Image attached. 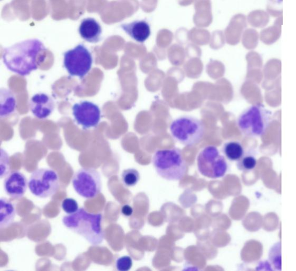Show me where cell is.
Masks as SVG:
<instances>
[{
  "label": "cell",
  "instance_id": "obj_1",
  "mask_svg": "<svg viewBox=\"0 0 296 271\" xmlns=\"http://www.w3.org/2000/svg\"><path fill=\"white\" fill-rule=\"evenodd\" d=\"M45 50V46L40 40H25L4 49L3 62L10 71L27 76L38 69L39 58Z\"/></svg>",
  "mask_w": 296,
  "mask_h": 271
},
{
  "label": "cell",
  "instance_id": "obj_2",
  "mask_svg": "<svg viewBox=\"0 0 296 271\" xmlns=\"http://www.w3.org/2000/svg\"><path fill=\"white\" fill-rule=\"evenodd\" d=\"M101 214L89 213L83 208L71 215L63 217L62 223L66 228L81 236L92 246L101 244L104 238Z\"/></svg>",
  "mask_w": 296,
  "mask_h": 271
},
{
  "label": "cell",
  "instance_id": "obj_3",
  "mask_svg": "<svg viewBox=\"0 0 296 271\" xmlns=\"http://www.w3.org/2000/svg\"><path fill=\"white\" fill-rule=\"evenodd\" d=\"M153 167L159 176L168 181L182 180L187 171V164L177 148L156 151L152 157Z\"/></svg>",
  "mask_w": 296,
  "mask_h": 271
},
{
  "label": "cell",
  "instance_id": "obj_4",
  "mask_svg": "<svg viewBox=\"0 0 296 271\" xmlns=\"http://www.w3.org/2000/svg\"><path fill=\"white\" fill-rule=\"evenodd\" d=\"M273 113L263 104L252 105L239 116L237 124L241 132L249 137L263 136L271 124Z\"/></svg>",
  "mask_w": 296,
  "mask_h": 271
},
{
  "label": "cell",
  "instance_id": "obj_5",
  "mask_svg": "<svg viewBox=\"0 0 296 271\" xmlns=\"http://www.w3.org/2000/svg\"><path fill=\"white\" fill-rule=\"evenodd\" d=\"M205 126L199 119L191 116H181L173 120L170 126L171 135L179 143L187 146L195 145L202 141Z\"/></svg>",
  "mask_w": 296,
  "mask_h": 271
},
{
  "label": "cell",
  "instance_id": "obj_6",
  "mask_svg": "<svg viewBox=\"0 0 296 271\" xmlns=\"http://www.w3.org/2000/svg\"><path fill=\"white\" fill-rule=\"evenodd\" d=\"M197 167L203 176L210 179L223 177L228 170V163L215 146H207L200 152Z\"/></svg>",
  "mask_w": 296,
  "mask_h": 271
},
{
  "label": "cell",
  "instance_id": "obj_7",
  "mask_svg": "<svg viewBox=\"0 0 296 271\" xmlns=\"http://www.w3.org/2000/svg\"><path fill=\"white\" fill-rule=\"evenodd\" d=\"M59 187V178L53 170L41 168L33 171L28 181L31 193L39 198L54 196Z\"/></svg>",
  "mask_w": 296,
  "mask_h": 271
},
{
  "label": "cell",
  "instance_id": "obj_8",
  "mask_svg": "<svg viewBox=\"0 0 296 271\" xmlns=\"http://www.w3.org/2000/svg\"><path fill=\"white\" fill-rule=\"evenodd\" d=\"M63 64L71 76L83 78L90 72L93 64L91 51L83 43L64 52Z\"/></svg>",
  "mask_w": 296,
  "mask_h": 271
},
{
  "label": "cell",
  "instance_id": "obj_9",
  "mask_svg": "<svg viewBox=\"0 0 296 271\" xmlns=\"http://www.w3.org/2000/svg\"><path fill=\"white\" fill-rule=\"evenodd\" d=\"M72 186L81 197L91 199L96 197L101 190L100 173L94 169H81L76 172L72 179Z\"/></svg>",
  "mask_w": 296,
  "mask_h": 271
},
{
  "label": "cell",
  "instance_id": "obj_10",
  "mask_svg": "<svg viewBox=\"0 0 296 271\" xmlns=\"http://www.w3.org/2000/svg\"><path fill=\"white\" fill-rule=\"evenodd\" d=\"M73 115L77 124L84 129L98 126L101 118V111L96 104L84 101L74 104Z\"/></svg>",
  "mask_w": 296,
  "mask_h": 271
},
{
  "label": "cell",
  "instance_id": "obj_11",
  "mask_svg": "<svg viewBox=\"0 0 296 271\" xmlns=\"http://www.w3.org/2000/svg\"><path fill=\"white\" fill-rule=\"evenodd\" d=\"M28 182L24 175L19 171L8 173L3 183L5 193L14 199L22 198L27 191Z\"/></svg>",
  "mask_w": 296,
  "mask_h": 271
},
{
  "label": "cell",
  "instance_id": "obj_12",
  "mask_svg": "<svg viewBox=\"0 0 296 271\" xmlns=\"http://www.w3.org/2000/svg\"><path fill=\"white\" fill-rule=\"evenodd\" d=\"M29 108L33 115L39 119L48 118L54 110L55 102L45 93H38L32 96Z\"/></svg>",
  "mask_w": 296,
  "mask_h": 271
},
{
  "label": "cell",
  "instance_id": "obj_13",
  "mask_svg": "<svg viewBox=\"0 0 296 271\" xmlns=\"http://www.w3.org/2000/svg\"><path fill=\"white\" fill-rule=\"evenodd\" d=\"M128 36L139 43H144L151 36L150 25L146 20H138L128 23L120 25Z\"/></svg>",
  "mask_w": 296,
  "mask_h": 271
},
{
  "label": "cell",
  "instance_id": "obj_14",
  "mask_svg": "<svg viewBox=\"0 0 296 271\" xmlns=\"http://www.w3.org/2000/svg\"><path fill=\"white\" fill-rule=\"evenodd\" d=\"M81 37L85 41L95 43L101 40L102 29L100 24L93 17L83 19L79 27Z\"/></svg>",
  "mask_w": 296,
  "mask_h": 271
},
{
  "label": "cell",
  "instance_id": "obj_15",
  "mask_svg": "<svg viewBox=\"0 0 296 271\" xmlns=\"http://www.w3.org/2000/svg\"><path fill=\"white\" fill-rule=\"evenodd\" d=\"M16 215L14 205L5 198L0 199V229L6 228L14 222Z\"/></svg>",
  "mask_w": 296,
  "mask_h": 271
},
{
  "label": "cell",
  "instance_id": "obj_16",
  "mask_svg": "<svg viewBox=\"0 0 296 271\" xmlns=\"http://www.w3.org/2000/svg\"><path fill=\"white\" fill-rule=\"evenodd\" d=\"M0 116L5 118L12 115L15 110L16 105L14 94L9 90L1 88L0 90Z\"/></svg>",
  "mask_w": 296,
  "mask_h": 271
},
{
  "label": "cell",
  "instance_id": "obj_17",
  "mask_svg": "<svg viewBox=\"0 0 296 271\" xmlns=\"http://www.w3.org/2000/svg\"><path fill=\"white\" fill-rule=\"evenodd\" d=\"M223 152L231 161H239L245 153L242 144L238 141L226 143L223 147Z\"/></svg>",
  "mask_w": 296,
  "mask_h": 271
},
{
  "label": "cell",
  "instance_id": "obj_18",
  "mask_svg": "<svg viewBox=\"0 0 296 271\" xmlns=\"http://www.w3.org/2000/svg\"><path fill=\"white\" fill-rule=\"evenodd\" d=\"M269 260L272 266L277 271H282V243L278 242L269 252Z\"/></svg>",
  "mask_w": 296,
  "mask_h": 271
},
{
  "label": "cell",
  "instance_id": "obj_19",
  "mask_svg": "<svg viewBox=\"0 0 296 271\" xmlns=\"http://www.w3.org/2000/svg\"><path fill=\"white\" fill-rule=\"evenodd\" d=\"M237 162L238 169L245 172L255 169L257 164L256 156L250 152L245 153L241 158Z\"/></svg>",
  "mask_w": 296,
  "mask_h": 271
},
{
  "label": "cell",
  "instance_id": "obj_20",
  "mask_svg": "<svg viewBox=\"0 0 296 271\" xmlns=\"http://www.w3.org/2000/svg\"><path fill=\"white\" fill-rule=\"evenodd\" d=\"M140 180V174L135 169L124 170L121 174V180L127 187H133L137 185Z\"/></svg>",
  "mask_w": 296,
  "mask_h": 271
},
{
  "label": "cell",
  "instance_id": "obj_21",
  "mask_svg": "<svg viewBox=\"0 0 296 271\" xmlns=\"http://www.w3.org/2000/svg\"><path fill=\"white\" fill-rule=\"evenodd\" d=\"M133 266V259L128 256L121 257L116 261V268L120 271H128Z\"/></svg>",
  "mask_w": 296,
  "mask_h": 271
},
{
  "label": "cell",
  "instance_id": "obj_22",
  "mask_svg": "<svg viewBox=\"0 0 296 271\" xmlns=\"http://www.w3.org/2000/svg\"><path fill=\"white\" fill-rule=\"evenodd\" d=\"M62 208L66 214L71 215L77 212L79 205L75 199L67 198L63 200Z\"/></svg>",
  "mask_w": 296,
  "mask_h": 271
},
{
  "label": "cell",
  "instance_id": "obj_23",
  "mask_svg": "<svg viewBox=\"0 0 296 271\" xmlns=\"http://www.w3.org/2000/svg\"><path fill=\"white\" fill-rule=\"evenodd\" d=\"M10 171V164L9 159L8 156L5 151L1 150V176L0 178L2 179L3 177L7 176L8 172Z\"/></svg>",
  "mask_w": 296,
  "mask_h": 271
},
{
  "label": "cell",
  "instance_id": "obj_24",
  "mask_svg": "<svg viewBox=\"0 0 296 271\" xmlns=\"http://www.w3.org/2000/svg\"><path fill=\"white\" fill-rule=\"evenodd\" d=\"M121 213L126 217H131L134 213V210L132 207L129 205H124L121 207Z\"/></svg>",
  "mask_w": 296,
  "mask_h": 271
}]
</instances>
